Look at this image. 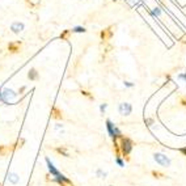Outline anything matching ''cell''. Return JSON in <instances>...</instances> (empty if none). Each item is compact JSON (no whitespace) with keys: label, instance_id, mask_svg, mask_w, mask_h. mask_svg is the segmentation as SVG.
Listing matches in <instances>:
<instances>
[{"label":"cell","instance_id":"cell-22","mask_svg":"<svg viewBox=\"0 0 186 186\" xmlns=\"http://www.w3.org/2000/svg\"><path fill=\"white\" fill-rule=\"evenodd\" d=\"M125 85H126V87H132V84H131V83H128V81H126Z\"/></svg>","mask_w":186,"mask_h":186},{"label":"cell","instance_id":"cell-14","mask_svg":"<svg viewBox=\"0 0 186 186\" xmlns=\"http://www.w3.org/2000/svg\"><path fill=\"white\" fill-rule=\"evenodd\" d=\"M70 33H71V30H64V32H63V33H62V34H60V38L63 39V41H66V39L68 38Z\"/></svg>","mask_w":186,"mask_h":186},{"label":"cell","instance_id":"cell-2","mask_svg":"<svg viewBox=\"0 0 186 186\" xmlns=\"http://www.w3.org/2000/svg\"><path fill=\"white\" fill-rule=\"evenodd\" d=\"M106 127H108L109 135H110L113 139H118V138L122 136V135H121V132H119V130H118V128H115L114 126H113V123H111L110 119L106 121Z\"/></svg>","mask_w":186,"mask_h":186},{"label":"cell","instance_id":"cell-1","mask_svg":"<svg viewBox=\"0 0 186 186\" xmlns=\"http://www.w3.org/2000/svg\"><path fill=\"white\" fill-rule=\"evenodd\" d=\"M132 149V142L130 138H126V136H121V152L123 153V156L126 157V160H130L128 155H130Z\"/></svg>","mask_w":186,"mask_h":186},{"label":"cell","instance_id":"cell-8","mask_svg":"<svg viewBox=\"0 0 186 186\" xmlns=\"http://www.w3.org/2000/svg\"><path fill=\"white\" fill-rule=\"evenodd\" d=\"M51 117L55 118V119H62V118H63V114H62V111L59 110L56 106H54V108L51 109Z\"/></svg>","mask_w":186,"mask_h":186},{"label":"cell","instance_id":"cell-21","mask_svg":"<svg viewBox=\"0 0 186 186\" xmlns=\"http://www.w3.org/2000/svg\"><path fill=\"white\" fill-rule=\"evenodd\" d=\"M101 111H105V109H106V104H104V105H101Z\"/></svg>","mask_w":186,"mask_h":186},{"label":"cell","instance_id":"cell-16","mask_svg":"<svg viewBox=\"0 0 186 186\" xmlns=\"http://www.w3.org/2000/svg\"><path fill=\"white\" fill-rule=\"evenodd\" d=\"M152 176L156 177V178H163V177H164V174L160 173V172H157V170H153V172H152Z\"/></svg>","mask_w":186,"mask_h":186},{"label":"cell","instance_id":"cell-17","mask_svg":"<svg viewBox=\"0 0 186 186\" xmlns=\"http://www.w3.org/2000/svg\"><path fill=\"white\" fill-rule=\"evenodd\" d=\"M81 93H83V96H85V97H89L91 100H93V96H92L89 92H87V91H81Z\"/></svg>","mask_w":186,"mask_h":186},{"label":"cell","instance_id":"cell-6","mask_svg":"<svg viewBox=\"0 0 186 186\" xmlns=\"http://www.w3.org/2000/svg\"><path fill=\"white\" fill-rule=\"evenodd\" d=\"M119 111H121V114H123V115H128L131 113L130 104H121V105H119Z\"/></svg>","mask_w":186,"mask_h":186},{"label":"cell","instance_id":"cell-5","mask_svg":"<svg viewBox=\"0 0 186 186\" xmlns=\"http://www.w3.org/2000/svg\"><path fill=\"white\" fill-rule=\"evenodd\" d=\"M20 47H21V42H9V45H8V50H9L11 53H13V54H16V53L20 51Z\"/></svg>","mask_w":186,"mask_h":186},{"label":"cell","instance_id":"cell-23","mask_svg":"<svg viewBox=\"0 0 186 186\" xmlns=\"http://www.w3.org/2000/svg\"><path fill=\"white\" fill-rule=\"evenodd\" d=\"M114 1H115V0H114Z\"/></svg>","mask_w":186,"mask_h":186},{"label":"cell","instance_id":"cell-13","mask_svg":"<svg viewBox=\"0 0 186 186\" xmlns=\"http://www.w3.org/2000/svg\"><path fill=\"white\" fill-rule=\"evenodd\" d=\"M56 152H58V153H60V155H63V156H67V157H68V152H67V149L64 148V147L56 148Z\"/></svg>","mask_w":186,"mask_h":186},{"label":"cell","instance_id":"cell-9","mask_svg":"<svg viewBox=\"0 0 186 186\" xmlns=\"http://www.w3.org/2000/svg\"><path fill=\"white\" fill-rule=\"evenodd\" d=\"M22 29H24V24H21V22H13L12 24V30L15 33H20Z\"/></svg>","mask_w":186,"mask_h":186},{"label":"cell","instance_id":"cell-7","mask_svg":"<svg viewBox=\"0 0 186 186\" xmlns=\"http://www.w3.org/2000/svg\"><path fill=\"white\" fill-rule=\"evenodd\" d=\"M46 163H47V167H49V170H50V173H51L54 177H58L59 174H60V173H59V170H56V169H55V167L51 164V161H50L49 159H46Z\"/></svg>","mask_w":186,"mask_h":186},{"label":"cell","instance_id":"cell-12","mask_svg":"<svg viewBox=\"0 0 186 186\" xmlns=\"http://www.w3.org/2000/svg\"><path fill=\"white\" fill-rule=\"evenodd\" d=\"M9 181L12 182V184H17V182H18V176H17V174H15V173L9 174Z\"/></svg>","mask_w":186,"mask_h":186},{"label":"cell","instance_id":"cell-15","mask_svg":"<svg viewBox=\"0 0 186 186\" xmlns=\"http://www.w3.org/2000/svg\"><path fill=\"white\" fill-rule=\"evenodd\" d=\"M72 32H75V33H85L87 30H85V28H81V26H76L72 29Z\"/></svg>","mask_w":186,"mask_h":186},{"label":"cell","instance_id":"cell-19","mask_svg":"<svg viewBox=\"0 0 186 186\" xmlns=\"http://www.w3.org/2000/svg\"><path fill=\"white\" fill-rule=\"evenodd\" d=\"M181 102H182V105H184V106H186V97L181 98Z\"/></svg>","mask_w":186,"mask_h":186},{"label":"cell","instance_id":"cell-18","mask_svg":"<svg viewBox=\"0 0 186 186\" xmlns=\"http://www.w3.org/2000/svg\"><path fill=\"white\" fill-rule=\"evenodd\" d=\"M117 164L119 165V167H125V163L122 161V159H121V157H117Z\"/></svg>","mask_w":186,"mask_h":186},{"label":"cell","instance_id":"cell-20","mask_svg":"<svg viewBox=\"0 0 186 186\" xmlns=\"http://www.w3.org/2000/svg\"><path fill=\"white\" fill-rule=\"evenodd\" d=\"M180 152H181L182 155H185V156H186V148H181V149H180Z\"/></svg>","mask_w":186,"mask_h":186},{"label":"cell","instance_id":"cell-11","mask_svg":"<svg viewBox=\"0 0 186 186\" xmlns=\"http://www.w3.org/2000/svg\"><path fill=\"white\" fill-rule=\"evenodd\" d=\"M11 151H15L13 147H4V146H0V155H5L7 152H11Z\"/></svg>","mask_w":186,"mask_h":186},{"label":"cell","instance_id":"cell-3","mask_svg":"<svg viewBox=\"0 0 186 186\" xmlns=\"http://www.w3.org/2000/svg\"><path fill=\"white\" fill-rule=\"evenodd\" d=\"M153 157H155V161H156L157 164L163 165V167H169V165H170V160H169L165 155H163V153H155Z\"/></svg>","mask_w":186,"mask_h":186},{"label":"cell","instance_id":"cell-10","mask_svg":"<svg viewBox=\"0 0 186 186\" xmlns=\"http://www.w3.org/2000/svg\"><path fill=\"white\" fill-rule=\"evenodd\" d=\"M28 77H29L30 80H37V79H38V72L35 71L34 68H32L29 71V74H28Z\"/></svg>","mask_w":186,"mask_h":186},{"label":"cell","instance_id":"cell-4","mask_svg":"<svg viewBox=\"0 0 186 186\" xmlns=\"http://www.w3.org/2000/svg\"><path fill=\"white\" fill-rule=\"evenodd\" d=\"M113 28H106V29H104L102 32H101V38H102V41H109L111 37H113Z\"/></svg>","mask_w":186,"mask_h":186}]
</instances>
